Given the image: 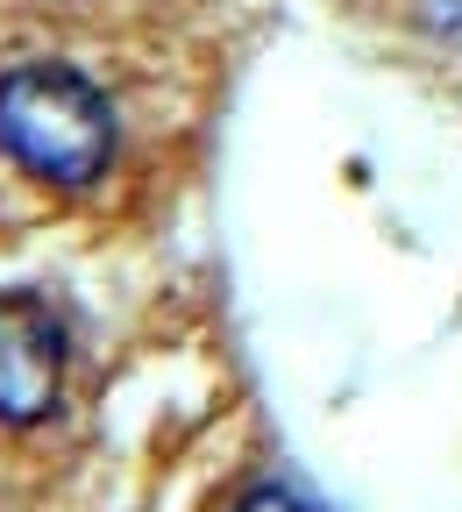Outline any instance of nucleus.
Returning <instances> with one entry per match:
<instances>
[{
  "label": "nucleus",
  "mask_w": 462,
  "mask_h": 512,
  "mask_svg": "<svg viewBox=\"0 0 462 512\" xmlns=\"http://www.w3.org/2000/svg\"><path fill=\"white\" fill-rule=\"evenodd\" d=\"M121 114L114 100L64 57H29L0 72V157L36 185L86 192L114 171Z\"/></svg>",
  "instance_id": "1"
},
{
  "label": "nucleus",
  "mask_w": 462,
  "mask_h": 512,
  "mask_svg": "<svg viewBox=\"0 0 462 512\" xmlns=\"http://www.w3.org/2000/svg\"><path fill=\"white\" fill-rule=\"evenodd\" d=\"M64 320L36 292H0V427H36L64 399Z\"/></svg>",
  "instance_id": "2"
},
{
  "label": "nucleus",
  "mask_w": 462,
  "mask_h": 512,
  "mask_svg": "<svg viewBox=\"0 0 462 512\" xmlns=\"http://www.w3.org/2000/svg\"><path fill=\"white\" fill-rule=\"evenodd\" d=\"M235 512H313L306 498H292V491H249Z\"/></svg>",
  "instance_id": "3"
}]
</instances>
